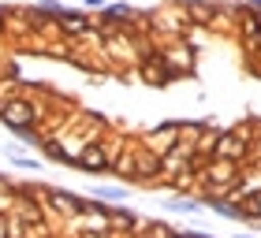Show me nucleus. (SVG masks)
I'll use <instances>...</instances> for the list:
<instances>
[{"label": "nucleus", "instance_id": "obj_6", "mask_svg": "<svg viewBox=\"0 0 261 238\" xmlns=\"http://www.w3.org/2000/svg\"><path fill=\"white\" fill-rule=\"evenodd\" d=\"M243 30H246V41H261V15L257 11L243 19Z\"/></svg>", "mask_w": 261, "mask_h": 238}, {"label": "nucleus", "instance_id": "obj_9", "mask_svg": "<svg viewBox=\"0 0 261 238\" xmlns=\"http://www.w3.org/2000/svg\"><path fill=\"white\" fill-rule=\"evenodd\" d=\"M45 153H49L53 160H60V164H71V153H64L60 145H45Z\"/></svg>", "mask_w": 261, "mask_h": 238}, {"label": "nucleus", "instance_id": "obj_8", "mask_svg": "<svg viewBox=\"0 0 261 238\" xmlns=\"http://www.w3.org/2000/svg\"><path fill=\"white\" fill-rule=\"evenodd\" d=\"M97 197H101V201H123V197H127V190L109 186V190H97Z\"/></svg>", "mask_w": 261, "mask_h": 238}, {"label": "nucleus", "instance_id": "obj_10", "mask_svg": "<svg viewBox=\"0 0 261 238\" xmlns=\"http://www.w3.org/2000/svg\"><path fill=\"white\" fill-rule=\"evenodd\" d=\"M157 168H161V164H157V160H146V164H142V168H138V171H142V175H149V171H157Z\"/></svg>", "mask_w": 261, "mask_h": 238}, {"label": "nucleus", "instance_id": "obj_2", "mask_svg": "<svg viewBox=\"0 0 261 238\" xmlns=\"http://www.w3.org/2000/svg\"><path fill=\"white\" fill-rule=\"evenodd\" d=\"M142 78H146L149 86H164V82H172V78H175V71L164 64V60L149 56V60H142Z\"/></svg>", "mask_w": 261, "mask_h": 238}, {"label": "nucleus", "instance_id": "obj_7", "mask_svg": "<svg viewBox=\"0 0 261 238\" xmlns=\"http://www.w3.org/2000/svg\"><path fill=\"white\" fill-rule=\"evenodd\" d=\"M60 19H64L67 34H82V30H86V19H82V15H60Z\"/></svg>", "mask_w": 261, "mask_h": 238}, {"label": "nucleus", "instance_id": "obj_13", "mask_svg": "<svg viewBox=\"0 0 261 238\" xmlns=\"http://www.w3.org/2000/svg\"><path fill=\"white\" fill-rule=\"evenodd\" d=\"M0 30H4V19H0Z\"/></svg>", "mask_w": 261, "mask_h": 238}, {"label": "nucleus", "instance_id": "obj_1", "mask_svg": "<svg viewBox=\"0 0 261 238\" xmlns=\"http://www.w3.org/2000/svg\"><path fill=\"white\" fill-rule=\"evenodd\" d=\"M0 119L8 123L11 134H19V138H38V134H34V119H38V115H34V108H30L27 101H8L4 108H0Z\"/></svg>", "mask_w": 261, "mask_h": 238}, {"label": "nucleus", "instance_id": "obj_5", "mask_svg": "<svg viewBox=\"0 0 261 238\" xmlns=\"http://www.w3.org/2000/svg\"><path fill=\"white\" fill-rule=\"evenodd\" d=\"M187 15H191L194 22H209V19H213V8H209V4H194V0H187Z\"/></svg>", "mask_w": 261, "mask_h": 238}, {"label": "nucleus", "instance_id": "obj_4", "mask_svg": "<svg viewBox=\"0 0 261 238\" xmlns=\"http://www.w3.org/2000/svg\"><path fill=\"white\" fill-rule=\"evenodd\" d=\"M49 201H53L56 209H64V212H90V209H86V201H79L75 194H64V190H53Z\"/></svg>", "mask_w": 261, "mask_h": 238}, {"label": "nucleus", "instance_id": "obj_3", "mask_svg": "<svg viewBox=\"0 0 261 238\" xmlns=\"http://www.w3.org/2000/svg\"><path fill=\"white\" fill-rule=\"evenodd\" d=\"M79 164L86 171H101V168H109V153H105L101 145H86V149H82V157H79Z\"/></svg>", "mask_w": 261, "mask_h": 238}, {"label": "nucleus", "instance_id": "obj_11", "mask_svg": "<svg viewBox=\"0 0 261 238\" xmlns=\"http://www.w3.org/2000/svg\"><path fill=\"white\" fill-rule=\"evenodd\" d=\"M0 238H8V227H4V220H0Z\"/></svg>", "mask_w": 261, "mask_h": 238}, {"label": "nucleus", "instance_id": "obj_12", "mask_svg": "<svg viewBox=\"0 0 261 238\" xmlns=\"http://www.w3.org/2000/svg\"><path fill=\"white\" fill-rule=\"evenodd\" d=\"M82 4H101V0H82Z\"/></svg>", "mask_w": 261, "mask_h": 238}]
</instances>
